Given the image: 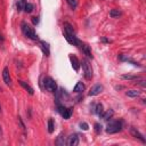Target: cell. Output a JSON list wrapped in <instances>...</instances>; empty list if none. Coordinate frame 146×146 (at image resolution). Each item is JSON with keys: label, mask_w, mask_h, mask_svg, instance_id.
Masks as SVG:
<instances>
[{"label": "cell", "mask_w": 146, "mask_h": 146, "mask_svg": "<svg viewBox=\"0 0 146 146\" xmlns=\"http://www.w3.org/2000/svg\"><path fill=\"white\" fill-rule=\"evenodd\" d=\"M122 79H124V80H137V79H139V76L138 75H122Z\"/></svg>", "instance_id": "obj_24"}, {"label": "cell", "mask_w": 146, "mask_h": 146, "mask_svg": "<svg viewBox=\"0 0 146 146\" xmlns=\"http://www.w3.org/2000/svg\"><path fill=\"white\" fill-rule=\"evenodd\" d=\"M80 128H81L82 130H88V129H89V125H88V123H86V122H81V123H80Z\"/></svg>", "instance_id": "obj_28"}, {"label": "cell", "mask_w": 146, "mask_h": 146, "mask_svg": "<svg viewBox=\"0 0 146 146\" xmlns=\"http://www.w3.org/2000/svg\"><path fill=\"white\" fill-rule=\"evenodd\" d=\"M86 89V87H84V84L81 82V81H79V82H76V84H75V87L73 88V91L74 92H82L83 90Z\"/></svg>", "instance_id": "obj_17"}, {"label": "cell", "mask_w": 146, "mask_h": 146, "mask_svg": "<svg viewBox=\"0 0 146 146\" xmlns=\"http://www.w3.org/2000/svg\"><path fill=\"white\" fill-rule=\"evenodd\" d=\"M80 65H82L84 78L87 80H91V78H92V67H91V64L89 63V60L84 58V59H82V62H81Z\"/></svg>", "instance_id": "obj_3"}, {"label": "cell", "mask_w": 146, "mask_h": 146, "mask_svg": "<svg viewBox=\"0 0 146 146\" xmlns=\"http://www.w3.org/2000/svg\"><path fill=\"white\" fill-rule=\"evenodd\" d=\"M122 127H123V122L121 120L120 121H112L107 124L106 132L107 133H116V132L122 130Z\"/></svg>", "instance_id": "obj_2"}, {"label": "cell", "mask_w": 146, "mask_h": 146, "mask_svg": "<svg viewBox=\"0 0 146 146\" xmlns=\"http://www.w3.org/2000/svg\"><path fill=\"white\" fill-rule=\"evenodd\" d=\"M113 114H114L113 110H112V108H110V110H107L105 113H103L102 117H103V120H105V121H108V120H110V119L113 116Z\"/></svg>", "instance_id": "obj_18"}, {"label": "cell", "mask_w": 146, "mask_h": 146, "mask_svg": "<svg viewBox=\"0 0 146 146\" xmlns=\"http://www.w3.org/2000/svg\"><path fill=\"white\" fill-rule=\"evenodd\" d=\"M43 87L49 92H56V90H57V84L54 81V79L50 76H46L43 79Z\"/></svg>", "instance_id": "obj_4"}, {"label": "cell", "mask_w": 146, "mask_h": 146, "mask_svg": "<svg viewBox=\"0 0 146 146\" xmlns=\"http://www.w3.org/2000/svg\"><path fill=\"white\" fill-rule=\"evenodd\" d=\"M2 79H3V82L8 86L11 84V78H10V74H9V70L8 67H5L3 71H2Z\"/></svg>", "instance_id": "obj_8"}, {"label": "cell", "mask_w": 146, "mask_h": 146, "mask_svg": "<svg viewBox=\"0 0 146 146\" xmlns=\"http://www.w3.org/2000/svg\"><path fill=\"white\" fill-rule=\"evenodd\" d=\"M95 131H96V133H99L100 131H102V125L99 124V123H95Z\"/></svg>", "instance_id": "obj_27"}, {"label": "cell", "mask_w": 146, "mask_h": 146, "mask_svg": "<svg viewBox=\"0 0 146 146\" xmlns=\"http://www.w3.org/2000/svg\"><path fill=\"white\" fill-rule=\"evenodd\" d=\"M130 133H131V135H132L135 138L139 139V140H140L143 144H145V143H146V139L144 138V136H143V135H141V133H140V132H139L137 129H135V128H130Z\"/></svg>", "instance_id": "obj_9"}, {"label": "cell", "mask_w": 146, "mask_h": 146, "mask_svg": "<svg viewBox=\"0 0 146 146\" xmlns=\"http://www.w3.org/2000/svg\"><path fill=\"white\" fill-rule=\"evenodd\" d=\"M18 83H19V84H21V86H22V87H23V88H24V89H25L30 95H33V94H34L33 89H32V88H31L26 82H24V81H22V80H18Z\"/></svg>", "instance_id": "obj_16"}, {"label": "cell", "mask_w": 146, "mask_h": 146, "mask_svg": "<svg viewBox=\"0 0 146 146\" xmlns=\"http://www.w3.org/2000/svg\"><path fill=\"white\" fill-rule=\"evenodd\" d=\"M54 128H55V125H54V120H52V119H49V120H48V132H49V133H52V132H54Z\"/></svg>", "instance_id": "obj_22"}, {"label": "cell", "mask_w": 146, "mask_h": 146, "mask_svg": "<svg viewBox=\"0 0 146 146\" xmlns=\"http://www.w3.org/2000/svg\"><path fill=\"white\" fill-rule=\"evenodd\" d=\"M32 10H33V5L32 3H25L24 5V11L25 13L30 14V13H32Z\"/></svg>", "instance_id": "obj_23"}, {"label": "cell", "mask_w": 146, "mask_h": 146, "mask_svg": "<svg viewBox=\"0 0 146 146\" xmlns=\"http://www.w3.org/2000/svg\"><path fill=\"white\" fill-rule=\"evenodd\" d=\"M31 21H32L33 25H38V24H39V17H36V16L32 17V18H31Z\"/></svg>", "instance_id": "obj_29"}, {"label": "cell", "mask_w": 146, "mask_h": 146, "mask_svg": "<svg viewBox=\"0 0 146 146\" xmlns=\"http://www.w3.org/2000/svg\"><path fill=\"white\" fill-rule=\"evenodd\" d=\"M0 112H1V106H0Z\"/></svg>", "instance_id": "obj_34"}, {"label": "cell", "mask_w": 146, "mask_h": 146, "mask_svg": "<svg viewBox=\"0 0 146 146\" xmlns=\"http://www.w3.org/2000/svg\"><path fill=\"white\" fill-rule=\"evenodd\" d=\"M21 26H22V32H23V34H24L26 38L32 39V40H39L38 34L34 32V30H33V29H32L27 23L23 22Z\"/></svg>", "instance_id": "obj_1"}, {"label": "cell", "mask_w": 146, "mask_h": 146, "mask_svg": "<svg viewBox=\"0 0 146 146\" xmlns=\"http://www.w3.org/2000/svg\"><path fill=\"white\" fill-rule=\"evenodd\" d=\"M121 15H122V13H121L119 9H112V10L110 11V16L113 17V18L119 17V16H121Z\"/></svg>", "instance_id": "obj_21"}, {"label": "cell", "mask_w": 146, "mask_h": 146, "mask_svg": "<svg viewBox=\"0 0 146 146\" xmlns=\"http://www.w3.org/2000/svg\"><path fill=\"white\" fill-rule=\"evenodd\" d=\"M103 89H104V87H103L102 84H96V86H94V87L90 89L89 96H97L98 94H100V92L103 91Z\"/></svg>", "instance_id": "obj_11"}, {"label": "cell", "mask_w": 146, "mask_h": 146, "mask_svg": "<svg viewBox=\"0 0 146 146\" xmlns=\"http://www.w3.org/2000/svg\"><path fill=\"white\" fill-rule=\"evenodd\" d=\"M18 122H19V124H21V127H22V129L24 130V129H25V125H24V123L22 122V119H21L19 116H18Z\"/></svg>", "instance_id": "obj_30"}, {"label": "cell", "mask_w": 146, "mask_h": 146, "mask_svg": "<svg viewBox=\"0 0 146 146\" xmlns=\"http://www.w3.org/2000/svg\"><path fill=\"white\" fill-rule=\"evenodd\" d=\"M57 108H58V112L60 113V115L65 119V120H68L73 113V107H65L64 105H57Z\"/></svg>", "instance_id": "obj_5"}, {"label": "cell", "mask_w": 146, "mask_h": 146, "mask_svg": "<svg viewBox=\"0 0 146 146\" xmlns=\"http://www.w3.org/2000/svg\"><path fill=\"white\" fill-rule=\"evenodd\" d=\"M65 144H66L65 138H64L63 133H60V135L57 137V139H56V145H58V146H64Z\"/></svg>", "instance_id": "obj_19"}, {"label": "cell", "mask_w": 146, "mask_h": 146, "mask_svg": "<svg viewBox=\"0 0 146 146\" xmlns=\"http://www.w3.org/2000/svg\"><path fill=\"white\" fill-rule=\"evenodd\" d=\"M94 112L98 115V116H102L103 115V113H104V107H103V104H100V103H98V104H96L95 105V108H94Z\"/></svg>", "instance_id": "obj_15"}, {"label": "cell", "mask_w": 146, "mask_h": 146, "mask_svg": "<svg viewBox=\"0 0 146 146\" xmlns=\"http://www.w3.org/2000/svg\"><path fill=\"white\" fill-rule=\"evenodd\" d=\"M125 95L129 96V97H138V96L140 95V91H139V90H135V89H132V90H128V91L125 92Z\"/></svg>", "instance_id": "obj_20"}, {"label": "cell", "mask_w": 146, "mask_h": 146, "mask_svg": "<svg viewBox=\"0 0 146 146\" xmlns=\"http://www.w3.org/2000/svg\"><path fill=\"white\" fill-rule=\"evenodd\" d=\"M119 59L120 60H122V62H128V63H130V64H132L133 66H140V64L139 63H137V62H135V60H132L131 58H129L128 56H125L124 54H121V55H119Z\"/></svg>", "instance_id": "obj_12"}, {"label": "cell", "mask_w": 146, "mask_h": 146, "mask_svg": "<svg viewBox=\"0 0 146 146\" xmlns=\"http://www.w3.org/2000/svg\"><path fill=\"white\" fill-rule=\"evenodd\" d=\"M70 60H71V65H72V67L74 68V71L78 72L79 68H80V62H79V59L76 58V56L70 55Z\"/></svg>", "instance_id": "obj_10"}, {"label": "cell", "mask_w": 146, "mask_h": 146, "mask_svg": "<svg viewBox=\"0 0 146 146\" xmlns=\"http://www.w3.org/2000/svg\"><path fill=\"white\" fill-rule=\"evenodd\" d=\"M66 144H67L68 146H76V145L79 144V136H78L76 133H72V135L67 138Z\"/></svg>", "instance_id": "obj_7"}, {"label": "cell", "mask_w": 146, "mask_h": 146, "mask_svg": "<svg viewBox=\"0 0 146 146\" xmlns=\"http://www.w3.org/2000/svg\"><path fill=\"white\" fill-rule=\"evenodd\" d=\"M64 31H65V34L75 35V34H74V29H73V26H72L70 23H67V22L64 23Z\"/></svg>", "instance_id": "obj_13"}, {"label": "cell", "mask_w": 146, "mask_h": 146, "mask_svg": "<svg viewBox=\"0 0 146 146\" xmlns=\"http://www.w3.org/2000/svg\"><path fill=\"white\" fill-rule=\"evenodd\" d=\"M100 41H102V42H107V43H108V42H111V41H110V40H107L106 38H102V39H100Z\"/></svg>", "instance_id": "obj_31"}, {"label": "cell", "mask_w": 146, "mask_h": 146, "mask_svg": "<svg viewBox=\"0 0 146 146\" xmlns=\"http://www.w3.org/2000/svg\"><path fill=\"white\" fill-rule=\"evenodd\" d=\"M22 1H23V2H24V3H26V2H25V0H22Z\"/></svg>", "instance_id": "obj_33"}, {"label": "cell", "mask_w": 146, "mask_h": 146, "mask_svg": "<svg viewBox=\"0 0 146 146\" xmlns=\"http://www.w3.org/2000/svg\"><path fill=\"white\" fill-rule=\"evenodd\" d=\"M40 47H41L43 54L46 56H49V54H50V51H49V43L46 42V41H40Z\"/></svg>", "instance_id": "obj_14"}, {"label": "cell", "mask_w": 146, "mask_h": 146, "mask_svg": "<svg viewBox=\"0 0 146 146\" xmlns=\"http://www.w3.org/2000/svg\"><path fill=\"white\" fill-rule=\"evenodd\" d=\"M24 5H25V3H24L22 0H19V1L17 2V5H16V7H17V10H18V11L23 10V9H24Z\"/></svg>", "instance_id": "obj_26"}, {"label": "cell", "mask_w": 146, "mask_h": 146, "mask_svg": "<svg viewBox=\"0 0 146 146\" xmlns=\"http://www.w3.org/2000/svg\"><path fill=\"white\" fill-rule=\"evenodd\" d=\"M66 2L68 3V6H70L72 9H74V8L76 7V5H78L76 0H66Z\"/></svg>", "instance_id": "obj_25"}, {"label": "cell", "mask_w": 146, "mask_h": 146, "mask_svg": "<svg viewBox=\"0 0 146 146\" xmlns=\"http://www.w3.org/2000/svg\"><path fill=\"white\" fill-rule=\"evenodd\" d=\"M78 47H80L81 48V50H82V52L88 57V58H92V54H91V50H90V48H89V46L87 44V43H83V42H79V46Z\"/></svg>", "instance_id": "obj_6"}, {"label": "cell", "mask_w": 146, "mask_h": 146, "mask_svg": "<svg viewBox=\"0 0 146 146\" xmlns=\"http://www.w3.org/2000/svg\"><path fill=\"white\" fill-rule=\"evenodd\" d=\"M2 41H3V38H2V35L0 34V42H2Z\"/></svg>", "instance_id": "obj_32"}]
</instances>
